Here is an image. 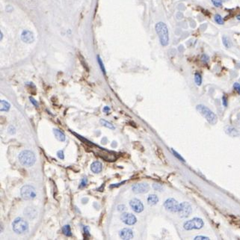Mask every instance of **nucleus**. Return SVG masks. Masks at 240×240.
I'll return each instance as SVG.
<instances>
[{"instance_id": "obj_3", "label": "nucleus", "mask_w": 240, "mask_h": 240, "mask_svg": "<svg viewBox=\"0 0 240 240\" xmlns=\"http://www.w3.org/2000/svg\"><path fill=\"white\" fill-rule=\"evenodd\" d=\"M196 108L201 114V115H203V117H205L210 124L214 125L217 123L216 115L211 110L209 109L207 106H203V105H197L196 106Z\"/></svg>"}, {"instance_id": "obj_40", "label": "nucleus", "mask_w": 240, "mask_h": 240, "mask_svg": "<svg viewBox=\"0 0 240 240\" xmlns=\"http://www.w3.org/2000/svg\"><path fill=\"white\" fill-rule=\"evenodd\" d=\"M110 111V108L109 107H108V106H106V107H104V108H103V112H108Z\"/></svg>"}, {"instance_id": "obj_39", "label": "nucleus", "mask_w": 240, "mask_h": 240, "mask_svg": "<svg viewBox=\"0 0 240 240\" xmlns=\"http://www.w3.org/2000/svg\"><path fill=\"white\" fill-rule=\"evenodd\" d=\"M84 231H85V233L86 235H87L88 237H90L89 231H88V228H87V227H84Z\"/></svg>"}, {"instance_id": "obj_17", "label": "nucleus", "mask_w": 240, "mask_h": 240, "mask_svg": "<svg viewBox=\"0 0 240 240\" xmlns=\"http://www.w3.org/2000/svg\"><path fill=\"white\" fill-rule=\"evenodd\" d=\"M53 132H54L55 136H56V138H57V139L61 141V142L65 141V135L64 134L62 131L59 130V129H53Z\"/></svg>"}, {"instance_id": "obj_7", "label": "nucleus", "mask_w": 240, "mask_h": 240, "mask_svg": "<svg viewBox=\"0 0 240 240\" xmlns=\"http://www.w3.org/2000/svg\"><path fill=\"white\" fill-rule=\"evenodd\" d=\"M164 207L167 211L171 212H178L180 204L174 198H168L164 203Z\"/></svg>"}, {"instance_id": "obj_35", "label": "nucleus", "mask_w": 240, "mask_h": 240, "mask_svg": "<svg viewBox=\"0 0 240 240\" xmlns=\"http://www.w3.org/2000/svg\"><path fill=\"white\" fill-rule=\"evenodd\" d=\"M222 103L225 107L227 106V100L225 96H223V97H222Z\"/></svg>"}, {"instance_id": "obj_15", "label": "nucleus", "mask_w": 240, "mask_h": 240, "mask_svg": "<svg viewBox=\"0 0 240 240\" xmlns=\"http://www.w3.org/2000/svg\"><path fill=\"white\" fill-rule=\"evenodd\" d=\"M91 171H93L94 173H95V174L100 173V172L102 171V163L100 162H97H97H93V163L91 164Z\"/></svg>"}, {"instance_id": "obj_36", "label": "nucleus", "mask_w": 240, "mask_h": 240, "mask_svg": "<svg viewBox=\"0 0 240 240\" xmlns=\"http://www.w3.org/2000/svg\"><path fill=\"white\" fill-rule=\"evenodd\" d=\"M194 239H195V240H197V239H202V240H203V239H209L208 238V237H202V236H198V237H196Z\"/></svg>"}, {"instance_id": "obj_26", "label": "nucleus", "mask_w": 240, "mask_h": 240, "mask_svg": "<svg viewBox=\"0 0 240 240\" xmlns=\"http://www.w3.org/2000/svg\"><path fill=\"white\" fill-rule=\"evenodd\" d=\"M97 61H98V63L99 64H100V67L101 70H102V73H104V74H106V71H105V67H104V64H103V63L102 62V60H101L100 57V56H97Z\"/></svg>"}, {"instance_id": "obj_30", "label": "nucleus", "mask_w": 240, "mask_h": 240, "mask_svg": "<svg viewBox=\"0 0 240 240\" xmlns=\"http://www.w3.org/2000/svg\"><path fill=\"white\" fill-rule=\"evenodd\" d=\"M233 88L235 89V91H237L239 94H240V84L238 83V82H236L233 85Z\"/></svg>"}, {"instance_id": "obj_43", "label": "nucleus", "mask_w": 240, "mask_h": 240, "mask_svg": "<svg viewBox=\"0 0 240 240\" xmlns=\"http://www.w3.org/2000/svg\"><path fill=\"white\" fill-rule=\"evenodd\" d=\"M237 19L238 20H240V15H237Z\"/></svg>"}, {"instance_id": "obj_18", "label": "nucleus", "mask_w": 240, "mask_h": 240, "mask_svg": "<svg viewBox=\"0 0 240 240\" xmlns=\"http://www.w3.org/2000/svg\"><path fill=\"white\" fill-rule=\"evenodd\" d=\"M159 201V198L156 195H149L148 198H147V203L148 204L153 206V205H156Z\"/></svg>"}, {"instance_id": "obj_34", "label": "nucleus", "mask_w": 240, "mask_h": 240, "mask_svg": "<svg viewBox=\"0 0 240 240\" xmlns=\"http://www.w3.org/2000/svg\"><path fill=\"white\" fill-rule=\"evenodd\" d=\"M15 131H16V129H15L14 127H12V126H10L9 128H8V132H9L10 134H11V135L14 134L15 132H16Z\"/></svg>"}, {"instance_id": "obj_5", "label": "nucleus", "mask_w": 240, "mask_h": 240, "mask_svg": "<svg viewBox=\"0 0 240 240\" xmlns=\"http://www.w3.org/2000/svg\"><path fill=\"white\" fill-rule=\"evenodd\" d=\"M20 195L22 199L26 201H31L35 199L37 195L35 188L33 186H28V185L22 186L20 190Z\"/></svg>"}, {"instance_id": "obj_19", "label": "nucleus", "mask_w": 240, "mask_h": 240, "mask_svg": "<svg viewBox=\"0 0 240 240\" xmlns=\"http://www.w3.org/2000/svg\"><path fill=\"white\" fill-rule=\"evenodd\" d=\"M1 112H7L10 109L11 105L8 102L5 100H1Z\"/></svg>"}, {"instance_id": "obj_1", "label": "nucleus", "mask_w": 240, "mask_h": 240, "mask_svg": "<svg viewBox=\"0 0 240 240\" xmlns=\"http://www.w3.org/2000/svg\"><path fill=\"white\" fill-rule=\"evenodd\" d=\"M156 32L159 38L160 43L162 47H166L169 43L168 28L165 22H159L156 25Z\"/></svg>"}, {"instance_id": "obj_37", "label": "nucleus", "mask_w": 240, "mask_h": 240, "mask_svg": "<svg viewBox=\"0 0 240 240\" xmlns=\"http://www.w3.org/2000/svg\"><path fill=\"white\" fill-rule=\"evenodd\" d=\"M117 209H118V211L123 212V211H124L125 209H126V207H125L124 205H120V206H118Z\"/></svg>"}, {"instance_id": "obj_12", "label": "nucleus", "mask_w": 240, "mask_h": 240, "mask_svg": "<svg viewBox=\"0 0 240 240\" xmlns=\"http://www.w3.org/2000/svg\"><path fill=\"white\" fill-rule=\"evenodd\" d=\"M99 156H100L103 159L106 160L107 162H114L116 159V157L115 153H111L109 151H106V150H102V151L97 152Z\"/></svg>"}, {"instance_id": "obj_31", "label": "nucleus", "mask_w": 240, "mask_h": 240, "mask_svg": "<svg viewBox=\"0 0 240 240\" xmlns=\"http://www.w3.org/2000/svg\"><path fill=\"white\" fill-rule=\"evenodd\" d=\"M87 180L86 178H83L82 180V181H81V183H80V186H79V188H83V187H85V186L87 185Z\"/></svg>"}, {"instance_id": "obj_4", "label": "nucleus", "mask_w": 240, "mask_h": 240, "mask_svg": "<svg viewBox=\"0 0 240 240\" xmlns=\"http://www.w3.org/2000/svg\"><path fill=\"white\" fill-rule=\"evenodd\" d=\"M13 231L17 234H22L28 231V224L22 218H17L12 223Z\"/></svg>"}, {"instance_id": "obj_44", "label": "nucleus", "mask_w": 240, "mask_h": 240, "mask_svg": "<svg viewBox=\"0 0 240 240\" xmlns=\"http://www.w3.org/2000/svg\"><path fill=\"white\" fill-rule=\"evenodd\" d=\"M2 35H2V32H1V41H2V37H3V36H2Z\"/></svg>"}, {"instance_id": "obj_11", "label": "nucleus", "mask_w": 240, "mask_h": 240, "mask_svg": "<svg viewBox=\"0 0 240 240\" xmlns=\"http://www.w3.org/2000/svg\"><path fill=\"white\" fill-rule=\"evenodd\" d=\"M129 205H130V207L132 208V210L136 212L139 213V212H142L144 210V206L142 203L141 202V201L136 199V198L131 200L130 202H129Z\"/></svg>"}, {"instance_id": "obj_42", "label": "nucleus", "mask_w": 240, "mask_h": 240, "mask_svg": "<svg viewBox=\"0 0 240 240\" xmlns=\"http://www.w3.org/2000/svg\"><path fill=\"white\" fill-rule=\"evenodd\" d=\"M112 143H113V144H112V147H116V146H117V144H116V143H117V142H112Z\"/></svg>"}, {"instance_id": "obj_16", "label": "nucleus", "mask_w": 240, "mask_h": 240, "mask_svg": "<svg viewBox=\"0 0 240 240\" xmlns=\"http://www.w3.org/2000/svg\"><path fill=\"white\" fill-rule=\"evenodd\" d=\"M25 216H28L29 218H35L37 215V212L35 209L32 208V207H27L24 211Z\"/></svg>"}, {"instance_id": "obj_27", "label": "nucleus", "mask_w": 240, "mask_h": 240, "mask_svg": "<svg viewBox=\"0 0 240 240\" xmlns=\"http://www.w3.org/2000/svg\"><path fill=\"white\" fill-rule=\"evenodd\" d=\"M201 59L203 64H207L209 62V56L206 54L202 55Z\"/></svg>"}, {"instance_id": "obj_13", "label": "nucleus", "mask_w": 240, "mask_h": 240, "mask_svg": "<svg viewBox=\"0 0 240 240\" xmlns=\"http://www.w3.org/2000/svg\"><path fill=\"white\" fill-rule=\"evenodd\" d=\"M21 38H22L23 42L27 43H32L34 40H35L33 33L28 31V30H25V31L22 32V34H21Z\"/></svg>"}, {"instance_id": "obj_29", "label": "nucleus", "mask_w": 240, "mask_h": 240, "mask_svg": "<svg viewBox=\"0 0 240 240\" xmlns=\"http://www.w3.org/2000/svg\"><path fill=\"white\" fill-rule=\"evenodd\" d=\"M153 188H154L155 190H157V191H159V192H161L162 190V185L160 184H158V183H154V184L153 185Z\"/></svg>"}, {"instance_id": "obj_2", "label": "nucleus", "mask_w": 240, "mask_h": 240, "mask_svg": "<svg viewBox=\"0 0 240 240\" xmlns=\"http://www.w3.org/2000/svg\"><path fill=\"white\" fill-rule=\"evenodd\" d=\"M18 159L22 165L30 167L35 163L36 157L35 153L32 151H23L19 155Z\"/></svg>"}, {"instance_id": "obj_20", "label": "nucleus", "mask_w": 240, "mask_h": 240, "mask_svg": "<svg viewBox=\"0 0 240 240\" xmlns=\"http://www.w3.org/2000/svg\"><path fill=\"white\" fill-rule=\"evenodd\" d=\"M222 42H223L224 46L225 47H227V48H230V47H231V46H232V43H231V39L225 35L223 36V37H222Z\"/></svg>"}, {"instance_id": "obj_41", "label": "nucleus", "mask_w": 240, "mask_h": 240, "mask_svg": "<svg viewBox=\"0 0 240 240\" xmlns=\"http://www.w3.org/2000/svg\"><path fill=\"white\" fill-rule=\"evenodd\" d=\"M102 143L104 144H106V143H107V138H103L102 139Z\"/></svg>"}, {"instance_id": "obj_32", "label": "nucleus", "mask_w": 240, "mask_h": 240, "mask_svg": "<svg viewBox=\"0 0 240 240\" xmlns=\"http://www.w3.org/2000/svg\"><path fill=\"white\" fill-rule=\"evenodd\" d=\"M172 152H173L174 155V157H176L177 159H180V160H181L182 162H185L184 159L182 158V157H181V156H180V155H179L178 153H177V152H176V151H174V150H172Z\"/></svg>"}, {"instance_id": "obj_23", "label": "nucleus", "mask_w": 240, "mask_h": 240, "mask_svg": "<svg viewBox=\"0 0 240 240\" xmlns=\"http://www.w3.org/2000/svg\"><path fill=\"white\" fill-rule=\"evenodd\" d=\"M226 132H227V133H228V134L230 135V136H232V133H233V137H235V136H237L239 135V133L238 132V131L236 129L233 128V127H228V129H227V130H226Z\"/></svg>"}, {"instance_id": "obj_9", "label": "nucleus", "mask_w": 240, "mask_h": 240, "mask_svg": "<svg viewBox=\"0 0 240 240\" xmlns=\"http://www.w3.org/2000/svg\"><path fill=\"white\" fill-rule=\"evenodd\" d=\"M133 192L136 194H144L149 191L150 186L147 183L142 182V183H137L134 185L132 188Z\"/></svg>"}, {"instance_id": "obj_14", "label": "nucleus", "mask_w": 240, "mask_h": 240, "mask_svg": "<svg viewBox=\"0 0 240 240\" xmlns=\"http://www.w3.org/2000/svg\"><path fill=\"white\" fill-rule=\"evenodd\" d=\"M120 237L122 239H132L133 238V233L129 228H124L120 232Z\"/></svg>"}, {"instance_id": "obj_24", "label": "nucleus", "mask_w": 240, "mask_h": 240, "mask_svg": "<svg viewBox=\"0 0 240 240\" xmlns=\"http://www.w3.org/2000/svg\"><path fill=\"white\" fill-rule=\"evenodd\" d=\"M195 82L197 85L199 86L202 83V77H201V75L199 73H195Z\"/></svg>"}, {"instance_id": "obj_28", "label": "nucleus", "mask_w": 240, "mask_h": 240, "mask_svg": "<svg viewBox=\"0 0 240 240\" xmlns=\"http://www.w3.org/2000/svg\"><path fill=\"white\" fill-rule=\"evenodd\" d=\"M211 1L216 7H219L222 5V0H211Z\"/></svg>"}, {"instance_id": "obj_6", "label": "nucleus", "mask_w": 240, "mask_h": 240, "mask_svg": "<svg viewBox=\"0 0 240 240\" xmlns=\"http://www.w3.org/2000/svg\"><path fill=\"white\" fill-rule=\"evenodd\" d=\"M203 226V220L199 218H194L184 223V229L186 231H192L194 229H201Z\"/></svg>"}, {"instance_id": "obj_25", "label": "nucleus", "mask_w": 240, "mask_h": 240, "mask_svg": "<svg viewBox=\"0 0 240 240\" xmlns=\"http://www.w3.org/2000/svg\"><path fill=\"white\" fill-rule=\"evenodd\" d=\"M214 20L216 21V23H218V25H223L224 23V20L220 14H216L214 17Z\"/></svg>"}, {"instance_id": "obj_33", "label": "nucleus", "mask_w": 240, "mask_h": 240, "mask_svg": "<svg viewBox=\"0 0 240 240\" xmlns=\"http://www.w3.org/2000/svg\"><path fill=\"white\" fill-rule=\"evenodd\" d=\"M57 155H58V158L61 159H64V151H58Z\"/></svg>"}, {"instance_id": "obj_38", "label": "nucleus", "mask_w": 240, "mask_h": 240, "mask_svg": "<svg viewBox=\"0 0 240 240\" xmlns=\"http://www.w3.org/2000/svg\"><path fill=\"white\" fill-rule=\"evenodd\" d=\"M30 100H31V102L32 103H33V105H35V106H38V103H37V102H36V100H35L34 98H32V97H30Z\"/></svg>"}, {"instance_id": "obj_22", "label": "nucleus", "mask_w": 240, "mask_h": 240, "mask_svg": "<svg viewBox=\"0 0 240 240\" xmlns=\"http://www.w3.org/2000/svg\"><path fill=\"white\" fill-rule=\"evenodd\" d=\"M100 122V123L102 125V126H104V127H107V128H108V129H115V127H114V125L112 124V123H109L108 121H106V120L101 119Z\"/></svg>"}, {"instance_id": "obj_10", "label": "nucleus", "mask_w": 240, "mask_h": 240, "mask_svg": "<svg viewBox=\"0 0 240 240\" xmlns=\"http://www.w3.org/2000/svg\"><path fill=\"white\" fill-rule=\"evenodd\" d=\"M121 221L127 225H133L137 222L136 217L131 213H123L121 216Z\"/></svg>"}, {"instance_id": "obj_8", "label": "nucleus", "mask_w": 240, "mask_h": 240, "mask_svg": "<svg viewBox=\"0 0 240 240\" xmlns=\"http://www.w3.org/2000/svg\"><path fill=\"white\" fill-rule=\"evenodd\" d=\"M192 207L188 202H182L180 204L178 212L181 218H186L192 213Z\"/></svg>"}, {"instance_id": "obj_21", "label": "nucleus", "mask_w": 240, "mask_h": 240, "mask_svg": "<svg viewBox=\"0 0 240 240\" xmlns=\"http://www.w3.org/2000/svg\"><path fill=\"white\" fill-rule=\"evenodd\" d=\"M62 232L67 237H71L72 233H71V229L70 225H64L62 227Z\"/></svg>"}]
</instances>
